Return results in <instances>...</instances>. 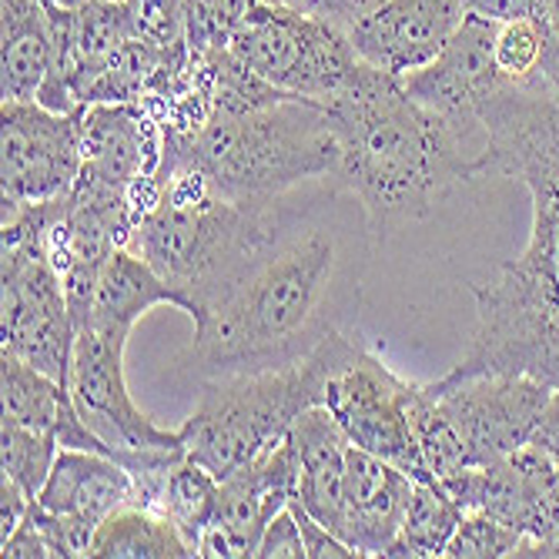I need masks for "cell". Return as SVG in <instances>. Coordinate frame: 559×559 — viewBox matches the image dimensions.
I'll return each mask as SVG.
<instances>
[{
    "mask_svg": "<svg viewBox=\"0 0 559 559\" xmlns=\"http://www.w3.org/2000/svg\"><path fill=\"white\" fill-rule=\"evenodd\" d=\"M288 506H292L298 530H301V539H305V559H352L355 556V549L338 533L322 526L298 499H292Z\"/></svg>",
    "mask_w": 559,
    "mask_h": 559,
    "instance_id": "f546056e",
    "label": "cell"
},
{
    "mask_svg": "<svg viewBox=\"0 0 559 559\" xmlns=\"http://www.w3.org/2000/svg\"><path fill=\"white\" fill-rule=\"evenodd\" d=\"M463 21L460 0H382L348 27V40L362 64L405 78L432 64Z\"/></svg>",
    "mask_w": 559,
    "mask_h": 559,
    "instance_id": "2e32d148",
    "label": "cell"
},
{
    "mask_svg": "<svg viewBox=\"0 0 559 559\" xmlns=\"http://www.w3.org/2000/svg\"><path fill=\"white\" fill-rule=\"evenodd\" d=\"M483 151L473 178L526 185L533 228L523 255L476 285V332L452 379L533 376L559 389V87L539 71L499 84L479 111Z\"/></svg>",
    "mask_w": 559,
    "mask_h": 559,
    "instance_id": "6da1fadb",
    "label": "cell"
},
{
    "mask_svg": "<svg viewBox=\"0 0 559 559\" xmlns=\"http://www.w3.org/2000/svg\"><path fill=\"white\" fill-rule=\"evenodd\" d=\"M218 496H222V479L185 455L181 463L168 469L155 513L168 516L198 556V543L218 513Z\"/></svg>",
    "mask_w": 559,
    "mask_h": 559,
    "instance_id": "d4e9b609",
    "label": "cell"
},
{
    "mask_svg": "<svg viewBox=\"0 0 559 559\" xmlns=\"http://www.w3.org/2000/svg\"><path fill=\"white\" fill-rule=\"evenodd\" d=\"M81 175V121L40 100L0 108V194L4 205H37L71 194Z\"/></svg>",
    "mask_w": 559,
    "mask_h": 559,
    "instance_id": "7c38bea8",
    "label": "cell"
},
{
    "mask_svg": "<svg viewBox=\"0 0 559 559\" xmlns=\"http://www.w3.org/2000/svg\"><path fill=\"white\" fill-rule=\"evenodd\" d=\"M520 543H523V533L513 530L510 523H502L479 510H469L463 516V523L455 526L442 556H449V559H502V556H516Z\"/></svg>",
    "mask_w": 559,
    "mask_h": 559,
    "instance_id": "f1b7e54d",
    "label": "cell"
},
{
    "mask_svg": "<svg viewBox=\"0 0 559 559\" xmlns=\"http://www.w3.org/2000/svg\"><path fill=\"white\" fill-rule=\"evenodd\" d=\"M158 305H175V309L185 312V298L175 285H168L138 251L118 248L97 278L87 325L131 338L138 319L147 316L151 309H158Z\"/></svg>",
    "mask_w": 559,
    "mask_h": 559,
    "instance_id": "ffe728a7",
    "label": "cell"
},
{
    "mask_svg": "<svg viewBox=\"0 0 559 559\" xmlns=\"http://www.w3.org/2000/svg\"><path fill=\"white\" fill-rule=\"evenodd\" d=\"M58 452L61 442L55 432L31 429L11 416H4V423H0V466H4V476L14 479L31 499L47 483Z\"/></svg>",
    "mask_w": 559,
    "mask_h": 559,
    "instance_id": "484cf974",
    "label": "cell"
},
{
    "mask_svg": "<svg viewBox=\"0 0 559 559\" xmlns=\"http://www.w3.org/2000/svg\"><path fill=\"white\" fill-rule=\"evenodd\" d=\"M416 479L379 455L348 445L342 492V539L355 556H385L399 536Z\"/></svg>",
    "mask_w": 559,
    "mask_h": 559,
    "instance_id": "e0dca14e",
    "label": "cell"
},
{
    "mask_svg": "<svg viewBox=\"0 0 559 559\" xmlns=\"http://www.w3.org/2000/svg\"><path fill=\"white\" fill-rule=\"evenodd\" d=\"M100 559H191L194 549L185 543L178 526L147 510L141 502H128L97 526L91 552Z\"/></svg>",
    "mask_w": 559,
    "mask_h": 559,
    "instance_id": "7402d4cb",
    "label": "cell"
},
{
    "mask_svg": "<svg viewBox=\"0 0 559 559\" xmlns=\"http://www.w3.org/2000/svg\"><path fill=\"white\" fill-rule=\"evenodd\" d=\"M332 272V231L278 235L218 301L191 319L194 335L178 372L201 385L298 362L332 325L322 312Z\"/></svg>",
    "mask_w": 559,
    "mask_h": 559,
    "instance_id": "3957f363",
    "label": "cell"
},
{
    "mask_svg": "<svg viewBox=\"0 0 559 559\" xmlns=\"http://www.w3.org/2000/svg\"><path fill=\"white\" fill-rule=\"evenodd\" d=\"M162 194L131 231L128 248L185 298L198 319L282 235L275 205L222 198L191 168H165Z\"/></svg>",
    "mask_w": 559,
    "mask_h": 559,
    "instance_id": "5b68a950",
    "label": "cell"
},
{
    "mask_svg": "<svg viewBox=\"0 0 559 559\" xmlns=\"http://www.w3.org/2000/svg\"><path fill=\"white\" fill-rule=\"evenodd\" d=\"M0 40H4V100H37L55 58L44 0H0Z\"/></svg>",
    "mask_w": 559,
    "mask_h": 559,
    "instance_id": "44dd1931",
    "label": "cell"
},
{
    "mask_svg": "<svg viewBox=\"0 0 559 559\" xmlns=\"http://www.w3.org/2000/svg\"><path fill=\"white\" fill-rule=\"evenodd\" d=\"M134 499L138 486L131 469L105 452L87 449H61L55 466H50L47 483L34 496L40 510L94 530Z\"/></svg>",
    "mask_w": 559,
    "mask_h": 559,
    "instance_id": "ac0fdd59",
    "label": "cell"
},
{
    "mask_svg": "<svg viewBox=\"0 0 559 559\" xmlns=\"http://www.w3.org/2000/svg\"><path fill=\"white\" fill-rule=\"evenodd\" d=\"M0 332L4 348L61 385L71 382L74 319L64 282L40 235H0Z\"/></svg>",
    "mask_w": 559,
    "mask_h": 559,
    "instance_id": "9c48e42d",
    "label": "cell"
},
{
    "mask_svg": "<svg viewBox=\"0 0 559 559\" xmlns=\"http://www.w3.org/2000/svg\"><path fill=\"white\" fill-rule=\"evenodd\" d=\"M228 55L272 87L319 105H329L362 64L345 27L275 0H251Z\"/></svg>",
    "mask_w": 559,
    "mask_h": 559,
    "instance_id": "52a82bcc",
    "label": "cell"
},
{
    "mask_svg": "<svg viewBox=\"0 0 559 559\" xmlns=\"http://www.w3.org/2000/svg\"><path fill=\"white\" fill-rule=\"evenodd\" d=\"M530 439L539 442L552 455V460L559 463V389H552V395H549L546 409H543V416H539V423H536Z\"/></svg>",
    "mask_w": 559,
    "mask_h": 559,
    "instance_id": "e575fe53",
    "label": "cell"
},
{
    "mask_svg": "<svg viewBox=\"0 0 559 559\" xmlns=\"http://www.w3.org/2000/svg\"><path fill=\"white\" fill-rule=\"evenodd\" d=\"M275 4H285V8H295L301 14L332 21V24L348 31L355 21H362L372 8H379L382 0H275Z\"/></svg>",
    "mask_w": 559,
    "mask_h": 559,
    "instance_id": "1f68e13d",
    "label": "cell"
},
{
    "mask_svg": "<svg viewBox=\"0 0 559 559\" xmlns=\"http://www.w3.org/2000/svg\"><path fill=\"white\" fill-rule=\"evenodd\" d=\"M0 556L4 559H50V549H47V539L37 530V523L31 516H24V523L8 539H0Z\"/></svg>",
    "mask_w": 559,
    "mask_h": 559,
    "instance_id": "d6a6232c",
    "label": "cell"
},
{
    "mask_svg": "<svg viewBox=\"0 0 559 559\" xmlns=\"http://www.w3.org/2000/svg\"><path fill=\"white\" fill-rule=\"evenodd\" d=\"M546 47H549L546 21L539 14L516 17L496 27L492 58H496V68L510 81H530L543 71Z\"/></svg>",
    "mask_w": 559,
    "mask_h": 559,
    "instance_id": "83f0119b",
    "label": "cell"
},
{
    "mask_svg": "<svg viewBox=\"0 0 559 559\" xmlns=\"http://www.w3.org/2000/svg\"><path fill=\"white\" fill-rule=\"evenodd\" d=\"M81 121V175L131 194L134 222L162 194L165 128L147 105H84Z\"/></svg>",
    "mask_w": 559,
    "mask_h": 559,
    "instance_id": "4fadbf2b",
    "label": "cell"
},
{
    "mask_svg": "<svg viewBox=\"0 0 559 559\" xmlns=\"http://www.w3.org/2000/svg\"><path fill=\"white\" fill-rule=\"evenodd\" d=\"M31 496L8 476H0V539H8L27 516L31 510Z\"/></svg>",
    "mask_w": 559,
    "mask_h": 559,
    "instance_id": "836d02e7",
    "label": "cell"
},
{
    "mask_svg": "<svg viewBox=\"0 0 559 559\" xmlns=\"http://www.w3.org/2000/svg\"><path fill=\"white\" fill-rule=\"evenodd\" d=\"M429 389L460 436L469 469L513 455L533 436L552 395V385L533 376H442Z\"/></svg>",
    "mask_w": 559,
    "mask_h": 559,
    "instance_id": "8fae6325",
    "label": "cell"
},
{
    "mask_svg": "<svg viewBox=\"0 0 559 559\" xmlns=\"http://www.w3.org/2000/svg\"><path fill=\"white\" fill-rule=\"evenodd\" d=\"M466 510L455 502L439 483H416L399 536L392 539L385 559H432L442 556L455 526L463 523Z\"/></svg>",
    "mask_w": 559,
    "mask_h": 559,
    "instance_id": "603a6c76",
    "label": "cell"
},
{
    "mask_svg": "<svg viewBox=\"0 0 559 559\" xmlns=\"http://www.w3.org/2000/svg\"><path fill=\"white\" fill-rule=\"evenodd\" d=\"M556 556H559V539H556V543H552V549H549V559H556Z\"/></svg>",
    "mask_w": 559,
    "mask_h": 559,
    "instance_id": "d590c367",
    "label": "cell"
},
{
    "mask_svg": "<svg viewBox=\"0 0 559 559\" xmlns=\"http://www.w3.org/2000/svg\"><path fill=\"white\" fill-rule=\"evenodd\" d=\"M251 0H181L185 44L198 58H215L231 44Z\"/></svg>",
    "mask_w": 559,
    "mask_h": 559,
    "instance_id": "4316f807",
    "label": "cell"
},
{
    "mask_svg": "<svg viewBox=\"0 0 559 559\" xmlns=\"http://www.w3.org/2000/svg\"><path fill=\"white\" fill-rule=\"evenodd\" d=\"M298 492V452L292 432L228 479H222L218 513L198 543L201 559L255 556L265 526Z\"/></svg>",
    "mask_w": 559,
    "mask_h": 559,
    "instance_id": "9a60e30c",
    "label": "cell"
},
{
    "mask_svg": "<svg viewBox=\"0 0 559 559\" xmlns=\"http://www.w3.org/2000/svg\"><path fill=\"white\" fill-rule=\"evenodd\" d=\"M124 348L128 335L81 329L74 338L71 359V399L91 432L108 445V455L131 473L178 463L188 455L181 429H162L144 416L124 379Z\"/></svg>",
    "mask_w": 559,
    "mask_h": 559,
    "instance_id": "ba28073f",
    "label": "cell"
},
{
    "mask_svg": "<svg viewBox=\"0 0 559 559\" xmlns=\"http://www.w3.org/2000/svg\"><path fill=\"white\" fill-rule=\"evenodd\" d=\"M165 168L198 171L222 198L275 205L301 181L335 175L338 134L329 105L305 97L251 111L212 108L191 134H165Z\"/></svg>",
    "mask_w": 559,
    "mask_h": 559,
    "instance_id": "277c9868",
    "label": "cell"
},
{
    "mask_svg": "<svg viewBox=\"0 0 559 559\" xmlns=\"http://www.w3.org/2000/svg\"><path fill=\"white\" fill-rule=\"evenodd\" d=\"M348 335L335 325L298 362L198 385V405L181 426L188 460L228 479L282 442L301 413L322 405L329 372Z\"/></svg>",
    "mask_w": 559,
    "mask_h": 559,
    "instance_id": "8992f818",
    "label": "cell"
},
{
    "mask_svg": "<svg viewBox=\"0 0 559 559\" xmlns=\"http://www.w3.org/2000/svg\"><path fill=\"white\" fill-rule=\"evenodd\" d=\"M255 556L259 559H305V539H301V530H298L292 506H285V510L265 526Z\"/></svg>",
    "mask_w": 559,
    "mask_h": 559,
    "instance_id": "4dcf8cb0",
    "label": "cell"
},
{
    "mask_svg": "<svg viewBox=\"0 0 559 559\" xmlns=\"http://www.w3.org/2000/svg\"><path fill=\"white\" fill-rule=\"evenodd\" d=\"M338 134L335 181L359 201L372 241L419 222L460 181H473V144L402 81L359 64L329 100Z\"/></svg>",
    "mask_w": 559,
    "mask_h": 559,
    "instance_id": "7a4b0ae2",
    "label": "cell"
},
{
    "mask_svg": "<svg viewBox=\"0 0 559 559\" xmlns=\"http://www.w3.org/2000/svg\"><path fill=\"white\" fill-rule=\"evenodd\" d=\"M292 442L298 452V492L295 499L322 526L342 533V492H345V460L348 439L325 405H312L292 426Z\"/></svg>",
    "mask_w": 559,
    "mask_h": 559,
    "instance_id": "d6986e66",
    "label": "cell"
},
{
    "mask_svg": "<svg viewBox=\"0 0 559 559\" xmlns=\"http://www.w3.org/2000/svg\"><path fill=\"white\" fill-rule=\"evenodd\" d=\"M496 27L499 24L492 21L466 14L463 27L452 34V40L442 47V55L432 64L399 78L405 94L416 97L429 111L442 115L469 144H476L473 147L476 155L486 141L479 111L486 105V97L499 84L510 81L496 68V58H492Z\"/></svg>",
    "mask_w": 559,
    "mask_h": 559,
    "instance_id": "5bb4252c",
    "label": "cell"
},
{
    "mask_svg": "<svg viewBox=\"0 0 559 559\" xmlns=\"http://www.w3.org/2000/svg\"><path fill=\"white\" fill-rule=\"evenodd\" d=\"M413 389L416 382L399 379L372 352L345 338L329 372L322 405L332 413L352 445L399 466L416 483H432L413 432Z\"/></svg>",
    "mask_w": 559,
    "mask_h": 559,
    "instance_id": "30bf717a",
    "label": "cell"
},
{
    "mask_svg": "<svg viewBox=\"0 0 559 559\" xmlns=\"http://www.w3.org/2000/svg\"><path fill=\"white\" fill-rule=\"evenodd\" d=\"M0 385H4V416L40 432L58 436L64 416L74 409L68 385L27 366L11 352H0Z\"/></svg>",
    "mask_w": 559,
    "mask_h": 559,
    "instance_id": "cb8c5ba5",
    "label": "cell"
}]
</instances>
